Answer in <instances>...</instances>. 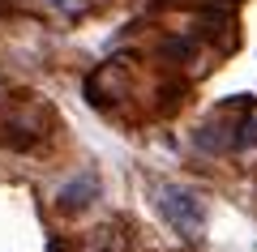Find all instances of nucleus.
Listing matches in <instances>:
<instances>
[{
  "label": "nucleus",
  "mask_w": 257,
  "mask_h": 252,
  "mask_svg": "<svg viewBox=\"0 0 257 252\" xmlns=\"http://www.w3.org/2000/svg\"><path fill=\"white\" fill-rule=\"evenodd\" d=\"M159 214H163L167 222L184 235V239H197L202 226H206V209H202V201H197V192L176 188V184L159 192Z\"/></svg>",
  "instance_id": "nucleus-1"
},
{
  "label": "nucleus",
  "mask_w": 257,
  "mask_h": 252,
  "mask_svg": "<svg viewBox=\"0 0 257 252\" xmlns=\"http://www.w3.org/2000/svg\"><path fill=\"white\" fill-rule=\"evenodd\" d=\"M94 192H99V180H94V175H82V180L64 184V188L56 192V201H60L64 209H82L86 201H94Z\"/></svg>",
  "instance_id": "nucleus-2"
},
{
  "label": "nucleus",
  "mask_w": 257,
  "mask_h": 252,
  "mask_svg": "<svg viewBox=\"0 0 257 252\" xmlns=\"http://www.w3.org/2000/svg\"><path fill=\"white\" fill-rule=\"evenodd\" d=\"M257 145V116H244L231 128V150H253Z\"/></svg>",
  "instance_id": "nucleus-3"
}]
</instances>
